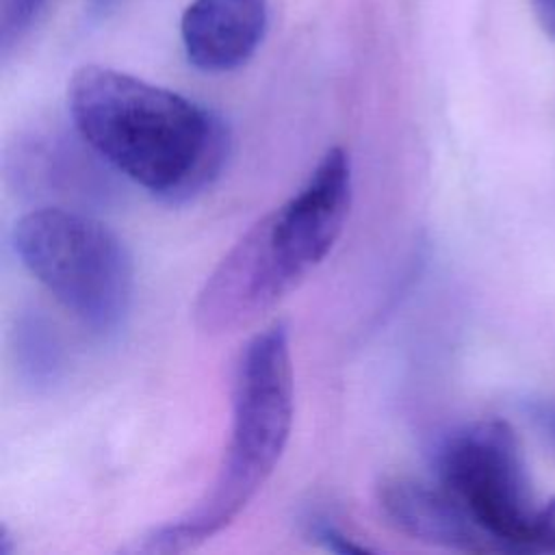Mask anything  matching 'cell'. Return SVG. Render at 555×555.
Returning <instances> with one entry per match:
<instances>
[{
	"instance_id": "6da1fadb",
	"label": "cell",
	"mask_w": 555,
	"mask_h": 555,
	"mask_svg": "<svg viewBox=\"0 0 555 555\" xmlns=\"http://www.w3.org/2000/svg\"><path fill=\"white\" fill-rule=\"evenodd\" d=\"M80 139L165 202H186L225 167L230 132L210 108L126 72L85 65L67 85Z\"/></svg>"
},
{
	"instance_id": "7a4b0ae2",
	"label": "cell",
	"mask_w": 555,
	"mask_h": 555,
	"mask_svg": "<svg viewBox=\"0 0 555 555\" xmlns=\"http://www.w3.org/2000/svg\"><path fill=\"white\" fill-rule=\"evenodd\" d=\"M351 206V160L332 147L304 186L260 217L197 293L195 325L210 336L251 325L314 271L338 241Z\"/></svg>"
},
{
	"instance_id": "3957f363",
	"label": "cell",
	"mask_w": 555,
	"mask_h": 555,
	"mask_svg": "<svg viewBox=\"0 0 555 555\" xmlns=\"http://www.w3.org/2000/svg\"><path fill=\"white\" fill-rule=\"evenodd\" d=\"M293 425L288 330L273 323L254 334L234 366L230 440L206 494L182 516L152 529L143 553H180L223 531L260 492L280 462Z\"/></svg>"
},
{
	"instance_id": "277c9868",
	"label": "cell",
	"mask_w": 555,
	"mask_h": 555,
	"mask_svg": "<svg viewBox=\"0 0 555 555\" xmlns=\"http://www.w3.org/2000/svg\"><path fill=\"white\" fill-rule=\"evenodd\" d=\"M13 247L28 273L82 325L100 334L124 325L134 291L132 258L102 221L39 208L15 223Z\"/></svg>"
},
{
	"instance_id": "5b68a950",
	"label": "cell",
	"mask_w": 555,
	"mask_h": 555,
	"mask_svg": "<svg viewBox=\"0 0 555 555\" xmlns=\"http://www.w3.org/2000/svg\"><path fill=\"white\" fill-rule=\"evenodd\" d=\"M436 475L488 535L494 551L538 553L533 507L518 438L505 421H477L449 434L436 451Z\"/></svg>"
},
{
	"instance_id": "8992f818",
	"label": "cell",
	"mask_w": 555,
	"mask_h": 555,
	"mask_svg": "<svg viewBox=\"0 0 555 555\" xmlns=\"http://www.w3.org/2000/svg\"><path fill=\"white\" fill-rule=\"evenodd\" d=\"M269 26V0H193L182 15L180 37L191 65L223 74L245 65Z\"/></svg>"
},
{
	"instance_id": "52a82bcc",
	"label": "cell",
	"mask_w": 555,
	"mask_h": 555,
	"mask_svg": "<svg viewBox=\"0 0 555 555\" xmlns=\"http://www.w3.org/2000/svg\"><path fill=\"white\" fill-rule=\"evenodd\" d=\"M377 501L388 522L412 540L451 551H494L462 503L444 488L410 477H386Z\"/></svg>"
},
{
	"instance_id": "ba28073f",
	"label": "cell",
	"mask_w": 555,
	"mask_h": 555,
	"mask_svg": "<svg viewBox=\"0 0 555 555\" xmlns=\"http://www.w3.org/2000/svg\"><path fill=\"white\" fill-rule=\"evenodd\" d=\"M41 319H24L17 327V356L20 366L30 375L35 384L54 377L59 366V345L54 334Z\"/></svg>"
},
{
	"instance_id": "9c48e42d",
	"label": "cell",
	"mask_w": 555,
	"mask_h": 555,
	"mask_svg": "<svg viewBox=\"0 0 555 555\" xmlns=\"http://www.w3.org/2000/svg\"><path fill=\"white\" fill-rule=\"evenodd\" d=\"M50 0H4L0 17V43L2 52L9 54L22 39L28 37L33 26L46 13Z\"/></svg>"
},
{
	"instance_id": "30bf717a",
	"label": "cell",
	"mask_w": 555,
	"mask_h": 555,
	"mask_svg": "<svg viewBox=\"0 0 555 555\" xmlns=\"http://www.w3.org/2000/svg\"><path fill=\"white\" fill-rule=\"evenodd\" d=\"M308 533L314 542L325 546L327 551L340 553V555H362L369 553L364 544H358L353 538H349L338 525H334L330 518L314 516L308 520Z\"/></svg>"
},
{
	"instance_id": "8fae6325",
	"label": "cell",
	"mask_w": 555,
	"mask_h": 555,
	"mask_svg": "<svg viewBox=\"0 0 555 555\" xmlns=\"http://www.w3.org/2000/svg\"><path fill=\"white\" fill-rule=\"evenodd\" d=\"M538 546L555 553V496L538 509Z\"/></svg>"
},
{
	"instance_id": "7c38bea8",
	"label": "cell",
	"mask_w": 555,
	"mask_h": 555,
	"mask_svg": "<svg viewBox=\"0 0 555 555\" xmlns=\"http://www.w3.org/2000/svg\"><path fill=\"white\" fill-rule=\"evenodd\" d=\"M531 418L540 434L555 447V401H540L531 405Z\"/></svg>"
},
{
	"instance_id": "4fadbf2b",
	"label": "cell",
	"mask_w": 555,
	"mask_h": 555,
	"mask_svg": "<svg viewBox=\"0 0 555 555\" xmlns=\"http://www.w3.org/2000/svg\"><path fill=\"white\" fill-rule=\"evenodd\" d=\"M531 4L544 33L555 39V0H531Z\"/></svg>"
},
{
	"instance_id": "5bb4252c",
	"label": "cell",
	"mask_w": 555,
	"mask_h": 555,
	"mask_svg": "<svg viewBox=\"0 0 555 555\" xmlns=\"http://www.w3.org/2000/svg\"><path fill=\"white\" fill-rule=\"evenodd\" d=\"M119 0H89L91 15H106Z\"/></svg>"
}]
</instances>
